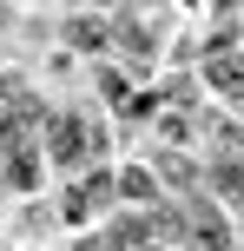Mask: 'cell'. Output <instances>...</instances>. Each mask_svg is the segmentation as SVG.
Returning a JSON list of instances; mask_svg holds the SVG:
<instances>
[{
	"label": "cell",
	"instance_id": "1",
	"mask_svg": "<svg viewBox=\"0 0 244 251\" xmlns=\"http://www.w3.org/2000/svg\"><path fill=\"white\" fill-rule=\"evenodd\" d=\"M73 47H86V53H92V47H106V26H92V20H79V26H73Z\"/></svg>",
	"mask_w": 244,
	"mask_h": 251
}]
</instances>
